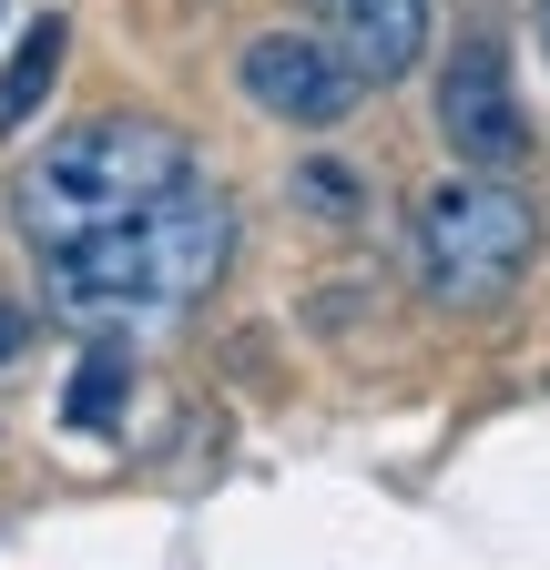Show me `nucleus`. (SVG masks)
Returning a JSON list of instances; mask_svg holds the SVG:
<instances>
[{"mask_svg":"<svg viewBox=\"0 0 550 570\" xmlns=\"http://www.w3.org/2000/svg\"><path fill=\"white\" fill-rule=\"evenodd\" d=\"M530 245H540V214L500 174H459L419 204V285L439 306H500L530 275Z\"/></svg>","mask_w":550,"mask_h":570,"instance_id":"3","label":"nucleus"},{"mask_svg":"<svg viewBox=\"0 0 550 570\" xmlns=\"http://www.w3.org/2000/svg\"><path fill=\"white\" fill-rule=\"evenodd\" d=\"M194 154H184V132L174 122H144V112H102V122H72V132H51L41 154L11 174V225L61 255V245H82L102 225H122L132 204H154L164 184H184Z\"/></svg>","mask_w":550,"mask_h":570,"instance_id":"2","label":"nucleus"},{"mask_svg":"<svg viewBox=\"0 0 550 570\" xmlns=\"http://www.w3.org/2000/svg\"><path fill=\"white\" fill-rule=\"evenodd\" d=\"M225 255H235V204L204 174H184L154 204H132L122 225L61 245L41 265H51V306H72V316H184L194 296H215Z\"/></svg>","mask_w":550,"mask_h":570,"instance_id":"1","label":"nucleus"},{"mask_svg":"<svg viewBox=\"0 0 550 570\" xmlns=\"http://www.w3.org/2000/svg\"><path fill=\"white\" fill-rule=\"evenodd\" d=\"M316 41L357 71V82H407L429 51V0H306Z\"/></svg>","mask_w":550,"mask_h":570,"instance_id":"6","label":"nucleus"},{"mask_svg":"<svg viewBox=\"0 0 550 570\" xmlns=\"http://www.w3.org/2000/svg\"><path fill=\"white\" fill-rule=\"evenodd\" d=\"M540 51H550V0H540Z\"/></svg>","mask_w":550,"mask_h":570,"instance_id":"11","label":"nucleus"},{"mask_svg":"<svg viewBox=\"0 0 550 570\" xmlns=\"http://www.w3.org/2000/svg\"><path fill=\"white\" fill-rule=\"evenodd\" d=\"M61 51H72V31H61V11H41V21L21 31L11 71H0V132H21V122L51 102V82H61Z\"/></svg>","mask_w":550,"mask_h":570,"instance_id":"7","label":"nucleus"},{"mask_svg":"<svg viewBox=\"0 0 550 570\" xmlns=\"http://www.w3.org/2000/svg\"><path fill=\"white\" fill-rule=\"evenodd\" d=\"M122 397H132V356H122V346H92L82 377H72V397H61V417H72V428H112Z\"/></svg>","mask_w":550,"mask_h":570,"instance_id":"8","label":"nucleus"},{"mask_svg":"<svg viewBox=\"0 0 550 570\" xmlns=\"http://www.w3.org/2000/svg\"><path fill=\"white\" fill-rule=\"evenodd\" d=\"M21 336H31V326H21V306H0V367L21 356Z\"/></svg>","mask_w":550,"mask_h":570,"instance_id":"10","label":"nucleus"},{"mask_svg":"<svg viewBox=\"0 0 550 570\" xmlns=\"http://www.w3.org/2000/svg\"><path fill=\"white\" fill-rule=\"evenodd\" d=\"M235 71H245V102L255 112H275V122H296V132H316V122H347L357 112V71L336 61L316 31H255L245 51H235Z\"/></svg>","mask_w":550,"mask_h":570,"instance_id":"4","label":"nucleus"},{"mask_svg":"<svg viewBox=\"0 0 550 570\" xmlns=\"http://www.w3.org/2000/svg\"><path fill=\"white\" fill-rule=\"evenodd\" d=\"M306 214H316V225H357V214H367V184L347 174V164H296V184H286Z\"/></svg>","mask_w":550,"mask_h":570,"instance_id":"9","label":"nucleus"},{"mask_svg":"<svg viewBox=\"0 0 550 570\" xmlns=\"http://www.w3.org/2000/svg\"><path fill=\"white\" fill-rule=\"evenodd\" d=\"M439 132H449L459 174H510L520 164L530 122H520V92H510V61L490 41H459L449 51V71H439Z\"/></svg>","mask_w":550,"mask_h":570,"instance_id":"5","label":"nucleus"}]
</instances>
